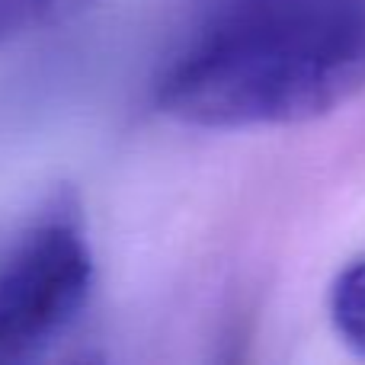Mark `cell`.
I'll list each match as a JSON object with an SVG mask.
<instances>
[{"mask_svg":"<svg viewBox=\"0 0 365 365\" xmlns=\"http://www.w3.org/2000/svg\"><path fill=\"white\" fill-rule=\"evenodd\" d=\"M100 4L103 0H0V45L61 29Z\"/></svg>","mask_w":365,"mask_h":365,"instance_id":"obj_3","label":"cell"},{"mask_svg":"<svg viewBox=\"0 0 365 365\" xmlns=\"http://www.w3.org/2000/svg\"><path fill=\"white\" fill-rule=\"evenodd\" d=\"M93 250L71 202H55L0 250V365L61 340L93 292Z\"/></svg>","mask_w":365,"mask_h":365,"instance_id":"obj_2","label":"cell"},{"mask_svg":"<svg viewBox=\"0 0 365 365\" xmlns=\"http://www.w3.org/2000/svg\"><path fill=\"white\" fill-rule=\"evenodd\" d=\"M365 90V0H215L154 87L189 128L298 125Z\"/></svg>","mask_w":365,"mask_h":365,"instance_id":"obj_1","label":"cell"},{"mask_svg":"<svg viewBox=\"0 0 365 365\" xmlns=\"http://www.w3.org/2000/svg\"><path fill=\"white\" fill-rule=\"evenodd\" d=\"M330 321L340 340L365 359V259L349 263L330 289Z\"/></svg>","mask_w":365,"mask_h":365,"instance_id":"obj_4","label":"cell"}]
</instances>
